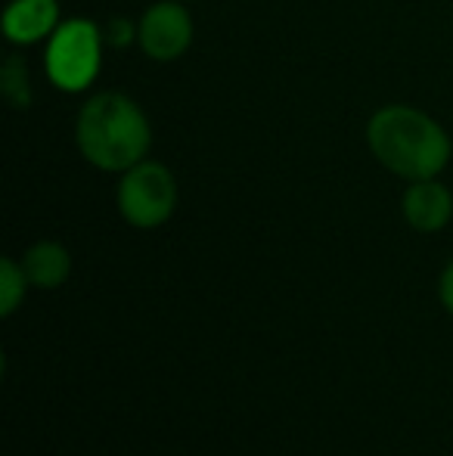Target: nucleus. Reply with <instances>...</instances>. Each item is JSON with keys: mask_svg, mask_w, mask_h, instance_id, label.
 Returning <instances> with one entry per match:
<instances>
[{"mask_svg": "<svg viewBox=\"0 0 453 456\" xmlns=\"http://www.w3.org/2000/svg\"><path fill=\"white\" fill-rule=\"evenodd\" d=\"M367 150L388 175L410 181L441 177L453 159V140L435 115L410 102H385L363 127Z\"/></svg>", "mask_w": 453, "mask_h": 456, "instance_id": "1", "label": "nucleus"}, {"mask_svg": "<svg viewBox=\"0 0 453 456\" xmlns=\"http://www.w3.org/2000/svg\"><path fill=\"white\" fill-rule=\"evenodd\" d=\"M75 146L91 168L121 175L143 162L152 150V125L133 96L97 91L75 115Z\"/></svg>", "mask_w": 453, "mask_h": 456, "instance_id": "2", "label": "nucleus"}, {"mask_svg": "<svg viewBox=\"0 0 453 456\" xmlns=\"http://www.w3.org/2000/svg\"><path fill=\"white\" fill-rule=\"evenodd\" d=\"M106 28L87 16L62 19L44 44V75L60 94H87L103 72Z\"/></svg>", "mask_w": 453, "mask_h": 456, "instance_id": "3", "label": "nucleus"}, {"mask_svg": "<svg viewBox=\"0 0 453 456\" xmlns=\"http://www.w3.org/2000/svg\"><path fill=\"white\" fill-rule=\"evenodd\" d=\"M177 177L158 159L146 156L133 168L121 171L115 183V208L121 221L131 224L133 230H156L168 224L177 211Z\"/></svg>", "mask_w": 453, "mask_h": 456, "instance_id": "4", "label": "nucleus"}, {"mask_svg": "<svg viewBox=\"0 0 453 456\" xmlns=\"http://www.w3.org/2000/svg\"><path fill=\"white\" fill-rule=\"evenodd\" d=\"M196 41L193 12L183 0H156L133 22V44L150 62H177Z\"/></svg>", "mask_w": 453, "mask_h": 456, "instance_id": "5", "label": "nucleus"}, {"mask_svg": "<svg viewBox=\"0 0 453 456\" xmlns=\"http://www.w3.org/2000/svg\"><path fill=\"white\" fill-rule=\"evenodd\" d=\"M62 6L60 0H10L0 16V35L12 50H28L47 44L60 28Z\"/></svg>", "mask_w": 453, "mask_h": 456, "instance_id": "6", "label": "nucleus"}, {"mask_svg": "<svg viewBox=\"0 0 453 456\" xmlns=\"http://www.w3.org/2000/svg\"><path fill=\"white\" fill-rule=\"evenodd\" d=\"M400 215L417 233H441L453 221V192L438 177L410 181L400 196Z\"/></svg>", "mask_w": 453, "mask_h": 456, "instance_id": "7", "label": "nucleus"}, {"mask_svg": "<svg viewBox=\"0 0 453 456\" xmlns=\"http://www.w3.org/2000/svg\"><path fill=\"white\" fill-rule=\"evenodd\" d=\"M22 271L35 289H60L72 276V252L60 240H37L25 248Z\"/></svg>", "mask_w": 453, "mask_h": 456, "instance_id": "8", "label": "nucleus"}, {"mask_svg": "<svg viewBox=\"0 0 453 456\" xmlns=\"http://www.w3.org/2000/svg\"><path fill=\"white\" fill-rule=\"evenodd\" d=\"M0 94L12 109H28L35 102V87H31L28 60L22 53H6L0 62Z\"/></svg>", "mask_w": 453, "mask_h": 456, "instance_id": "9", "label": "nucleus"}, {"mask_svg": "<svg viewBox=\"0 0 453 456\" xmlns=\"http://www.w3.org/2000/svg\"><path fill=\"white\" fill-rule=\"evenodd\" d=\"M28 286L31 282L22 271V261H16V258L0 261V314H4V317L16 314V307L25 301Z\"/></svg>", "mask_w": 453, "mask_h": 456, "instance_id": "10", "label": "nucleus"}, {"mask_svg": "<svg viewBox=\"0 0 453 456\" xmlns=\"http://www.w3.org/2000/svg\"><path fill=\"white\" fill-rule=\"evenodd\" d=\"M438 298H441L444 311L453 314V261L438 276Z\"/></svg>", "mask_w": 453, "mask_h": 456, "instance_id": "11", "label": "nucleus"}, {"mask_svg": "<svg viewBox=\"0 0 453 456\" xmlns=\"http://www.w3.org/2000/svg\"><path fill=\"white\" fill-rule=\"evenodd\" d=\"M183 4H193V0H183Z\"/></svg>", "mask_w": 453, "mask_h": 456, "instance_id": "12", "label": "nucleus"}]
</instances>
